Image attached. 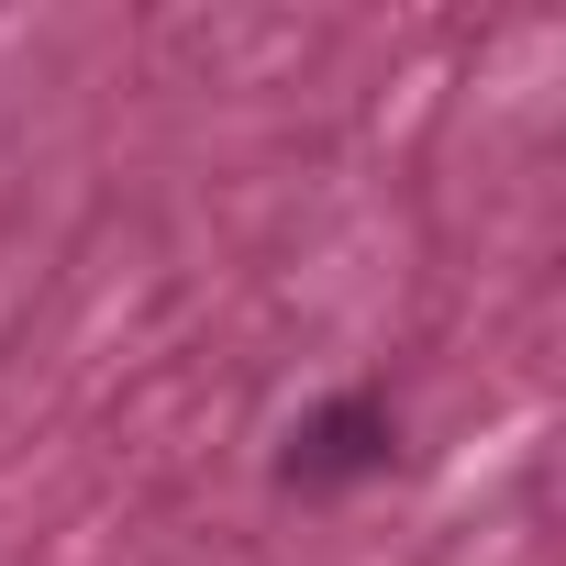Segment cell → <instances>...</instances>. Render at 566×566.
Listing matches in <instances>:
<instances>
[{"instance_id":"6da1fadb","label":"cell","mask_w":566,"mask_h":566,"mask_svg":"<svg viewBox=\"0 0 566 566\" xmlns=\"http://www.w3.org/2000/svg\"><path fill=\"white\" fill-rule=\"evenodd\" d=\"M400 467V411L389 389H334L323 411L290 422V444H277V489H301V500H334V489H367Z\"/></svg>"}]
</instances>
